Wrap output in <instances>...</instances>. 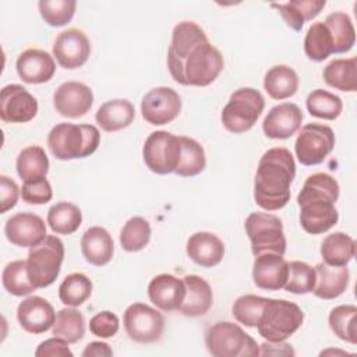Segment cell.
<instances>
[{
  "mask_svg": "<svg viewBox=\"0 0 357 357\" xmlns=\"http://www.w3.org/2000/svg\"><path fill=\"white\" fill-rule=\"evenodd\" d=\"M296 177V162L287 148H271L261 156L254 178V201L273 212L290 201V185Z\"/></svg>",
  "mask_w": 357,
  "mask_h": 357,
  "instance_id": "obj_1",
  "label": "cell"
},
{
  "mask_svg": "<svg viewBox=\"0 0 357 357\" xmlns=\"http://www.w3.org/2000/svg\"><path fill=\"white\" fill-rule=\"evenodd\" d=\"M339 183L328 173H314L307 177L298 195L300 225L308 234L329 231L339 220L335 206L339 198Z\"/></svg>",
  "mask_w": 357,
  "mask_h": 357,
  "instance_id": "obj_2",
  "label": "cell"
},
{
  "mask_svg": "<svg viewBox=\"0 0 357 357\" xmlns=\"http://www.w3.org/2000/svg\"><path fill=\"white\" fill-rule=\"evenodd\" d=\"M223 67L222 53L208 39L192 47L184 60L169 73L180 85L208 86L219 77Z\"/></svg>",
  "mask_w": 357,
  "mask_h": 357,
  "instance_id": "obj_3",
  "label": "cell"
},
{
  "mask_svg": "<svg viewBox=\"0 0 357 357\" xmlns=\"http://www.w3.org/2000/svg\"><path fill=\"white\" fill-rule=\"evenodd\" d=\"M100 144V132L92 124H56L47 135V146L59 160L91 156Z\"/></svg>",
  "mask_w": 357,
  "mask_h": 357,
  "instance_id": "obj_4",
  "label": "cell"
},
{
  "mask_svg": "<svg viewBox=\"0 0 357 357\" xmlns=\"http://www.w3.org/2000/svg\"><path fill=\"white\" fill-rule=\"evenodd\" d=\"M303 321L304 312L296 303L266 298L257 329L266 342H284L300 329Z\"/></svg>",
  "mask_w": 357,
  "mask_h": 357,
  "instance_id": "obj_5",
  "label": "cell"
},
{
  "mask_svg": "<svg viewBox=\"0 0 357 357\" xmlns=\"http://www.w3.org/2000/svg\"><path fill=\"white\" fill-rule=\"evenodd\" d=\"M205 346L213 357L259 356V344L234 322L219 321L205 332Z\"/></svg>",
  "mask_w": 357,
  "mask_h": 357,
  "instance_id": "obj_6",
  "label": "cell"
},
{
  "mask_svg": "<svg viewBox=\"0 0 357 357\" xmlns=\"http://www.w3.org/2000/svg\"><path fill=\"white\" fill-rule=\"evenodd\" d=\"M64 259V244L53 234L29 248L26 266L28 276L36 289L50 286L59 276Z\"/></svg>",
  "mask_w": 357,
  "mask_h": 357,
  "instance_id": "obj_7",
  "label": "cell"
},
{
  "mask_svg": "<svg viewBox=\"0 0 357 357\" xmlns=\"http://www.w3.org/2000/svg\"><path fill=\"white\" fill-rule=\"evenodd\" d=\"M265 107L262 93L254 88H238L230 95L223 107L220 120L223 127L233 134H243L254 127Z\"/></svg>",
  "mask_w": 357,
  "mask_h": 357,
  "instance_id": "obj_8",
  "label": "cell"
},
{
  "mask_svg": "<svg viewBox=\"0 0 357 357\" xmlns=\"http://www.w3.org/2000/svg\"><path fill=\"white\" fill-rule=\"evenodd\" d=\"M244 229L251 241V251L254 257L264 252L284 255L287 243L283 233V223L276 215L268 212H252L247 216Z\"/></svg>",
  "mask_w": 357,
  "mask_h": 357,
  "instance_id": "obj_9",
  "label": "cell"
},
{
  "mask_svg": "<svg viewBox=\"0 0 357 357\" xmlns=\"http://www.w3.org/2000/svg\"><path fill=\"white\" fill-rule=\"evenodd\" d=\"M142 158L146 167L156 174L174 173L181 158L180 137L169 131H153L142 146Z\"/></svg>",
  "mask_w": 357,
  "mask_h": 357,
  "instance_id": "obj_10",
  "label": "cell"
},
{
  "mask_svg": "<svg viewBox=\"0 0 357 357\" xmlns=\"http://www.w3.org/2000/svg\"><path fill=\"white\" fill-rule=\"evenodd\" d=\"M333 148V130L329 126L319 123H308L303 126L294 142L296 156L304 166H315L322 163Z\"/></svg>",
  "mask_w": 357,
  "mask_h": 357,
  "instance_id": "obj_11",
  "label": "cell"
},
{
  "mask_svg": "<svg viewBox=\"0 0 357 357\" xmlns=\"http://www.w3.org/2000/svg\"><path fill=\"white\" fill-rule=\"evenodd\" d=\"M123 324L127 336L137 343H155L165 332L163 314L144 303L128 305L123 315Z\"/></svg>",
  "mask_w": 357,
  "mask_h": 357,
  "instance_id": "obj_12",
  "label": "cell"
},
{
  "mask_svg": "<svg viewBox=\"0 0 357 357\" xmlns=\"http://www.w3.org/2000/svg\"><path fill=\"white\" fill-rule=\"evenodd\" d=\"M181 112V98L170 86H156L145 93L141 114L152 126L172 123Z\"/></svg>",
  "mask_w": 357,
  "mask_h": 357,
  "instance_id": "obj_13",
  "label": "cell"
},
{
  "mask_svg": "<svg viewBox=\"0 0 357 357\" xmlns=\"http://www.w3.org/2000/svg\"><path fill=\"white\" fill-rule=\"evenodd\" d=\"M36 98L22 85L10 84L0 93V119L4 123H28L38 114Z\"/></svg>",
  "mask_w": 357,
  "mask_h": 357,
  "instance_id": "obj_14",
  "label": "cell"
},
{
  "mask_svg": "<svg viewBox=\"0 0 357 357\" xmlns=\"http://www.w3.org/2000/svg\"><path fill=\"white\" fill-rule=\"evenodd\" d=\"M91 54V42L84 31L68 28L60 32L53 43V56L60 67L75 70L82 67Z\"/></svg>",
  "mask_w": 357,
  "mask_h": 357,
  "instance_id": "obj_15",
  "label": "cell"
},
{
  "mask_svg": "<svg viewBox=\"0 0 357 357\" xmlns=\"http://www.w3.org/2000/svg\"><path fill=\"white\" fill-rule=\"evenodd\" d=\"M93 105V92L84 82L67 81L57 86L53 93V106L56 112L68 119L85 116Z\"/></svg>",
  "mask_w": 357,
  "mask_h": 357,
  "instance_id": "obj_16",
  "label": "cell"
},
{
  "mask_svg": "<svg viewBox=\"0 0 357 357\" xmlns=\"http://www.w3.org/2000/svg\"><path fill=\"white\" fill-rule=\"evenodd\" d=\"M4 234L11 244L28 248L39 244L47 236L45 220L31 212H18L8 218Z\"/></svg>",
  "mask_w": 357,
  "mask_h": 357,
  "instance_id": "obj_17",
  "label": "cell"
},
{
  "mask_svg": "<svg viewBox=\"0 0 357 357\" xmlns=\"http://www.w3.org/2000/svg\"><path fill=\"white\" fill-rule=\"evenodd\" d=\"M17 319L25 332L39 335L52 329L56 319V312L53 305L46 298L29 296L18 304Z\"/></svg>",
  "mask_w": 357,
  "mask_h": 357,
  "instance_id": "obj_18",
  "label": "cell"
},
{
  "mask_svg": "<svg viewBox=\"0 0 357 357\" xmlns=\"http://www.w3.org/2000/svg\"><path fill=\"white\" fill-rule=\"evenodd\" d=\"M289 275V262L283 255L264 252L255 257L252 264V280L262 290H280L284 287Z\"/></svg>",
  "mask_w": 357,
  "mask_h": 357,
  "instance_id": "obj_19",
  "label": "cell"
},
{
  "mask_svg": "<svg viewBox=\"0 0 357 357\" xmlns=\"http://www.w3.org/2000/svg\"><path fill=\"white\" fill-rule=\"evenodd\" d=\"M303 121L301 109L290 102L273 106L262 123V131L272 139H287L294 135Z\"/></svg>",
  "mask_w": 357,
  "mask_h": 357,
  "instance_id": "obj_20",
  "label": "cell"
},
{
  "mask_svg": "<svg viewBox=\"0 0 357 357\" xmlns=\"http://www.w3.org/2000/svg\"><path fill=\"white\" fill-rule=\"evenodd\" d=\"M18 77L26 84H43L53 78L56 63L46 50L29 47L20 53L15 61Z\"/></svg>",
  "mask_w": 357,
  "mask_h": 357,
  "instance_id": "obj_21",
  "label": "cell"
},
{
  "mask_svg": "<svg viewBox=\"0 0 357 357\" xmlns=\"http://www.w3.org/2000/svg\"><path fill=\"white\" fill-rule=\"evenodd\" d=\"M148 297L162 311H178L184 297L185 284L183 278L170 273H160L152 278L148 284Z\"/></svg>",
  "mask_w": 357,
  "mask_h": 357,
  "instance_id": "obj_22",
  "label": "cell"
},
{
  "mask_svg": "<svg viewBox=\"0 0 357 357\" xmlns=\"http://www.w3.org/2000/svg\"><path fill=\"white\" fill-rule=\"evenodd\" d=\"M208 40V36L197 22L194 21H181L178 22L172 32V40L167 50V68L172 71L176 68L184 57L190 53L192 47L201 42Z\"/></svg>",
  "mask_w": 357,
  "mask_h": 357,
  "instance_id": "obj_23",
  "label": "cell"
},
{
  "mask_svg": "<svg viewBox=\"0 0 357 357\" xmlns=\"http://www.w3.org/2000/svg\"><path fill=\"white\" fill-rule=\"evenodd\" d=\"M185 252L191 261L202 268H212L222 262L225 255L223 241L211 231H198L190 236Z\"/></svg>",
  "mask_w": 357,
  "mask_h": 357,
  "instance_id": "obj_24",
  "label": "cell"
},
{
  "mask_svg": "<svg viewBox=\"0 0 357 357\" xmlns=\"http://www.w3.org/2000/svg\"><path fill=\"white\" fill-rule=\"evenodd\" d=\"M185 284V297L178 308L185 317L205 315L213 303V291L209 283L198 275H187L183 278Z\"/></svg>",
  "mask_w": 357,
  "mask_h": 357,
  "instance_id": "obj_25",
  "label": "cell"
},
{
  "mask_svg": "<svg viewBox=\"0 0 357 357\" xmlns=\"http://www.w3.org/2000/svg\"><path fill=\"white\" fill-rule=\"evenodd\" d=\"M81 252L91 265L103 266L109 264L114 252V243L110 233L100 226L86 229L81 237Z\"/></svg>",
  "mask_w": 357,
  "mask_h": 357,
  "instance_id": "obj_26",
  "label": "cell"
},
{
  "mask_svg": "<svg viewBox=\"0 0 357 357\" xmlns=\"http://www.w3.org/2000/svg\"><path fill=\"white\" fill-rule=\"evenodd\" d=\"M317 283L312 290L315 297L322 300H333L342 296L350 282L347 266H331L325 262L315 265Z\"/></svg>",
  "mask_w": 357,
  "mask_h": 357,
  "instance_id": "obj_27",
  "label": "cell"
},
{
  "mask_svg": "<svg viewBox=\"0 0 357 357\" xmlns=\"http://www.w3.org/2000/svg\"><path fill=\"white\" fill-rule=\"evenodd\" d=\"M135 119L134 105L127 99H110L99 106L95 114L98 126L106 132L120 131Z\"/></svg>",
  "mask_w": 357,
  "mask_h": 357,
  "instance_id": "obj_28",
  "label": "cell"
},
{
  "mask_svg": "<svg viewBox=\"0 0 357 357\" xmlns=\"http://www.w3.org/2000/svg\"><path fill=\"white\" fill-rule=\"evenodd\" d=\"M298 84L297 73L286 64L271 67L264 77V89L275 100L291 98L297 92Z\"/></svg>",
  "mask_w": 357,
  "mask_h": 357,
  "instance_id": "obj_29",
  "label": "cell"
},
{
  "mask_svg": "<svg viewBox=\"0 0 357 357\" xmlns=\"http://www.w3.org/2000/svg\"><path fill=\"white\" fill-rule=\"evenodd\" d=\"M326 6L325 0H293L287 3L272 4L278 8L286 25L294 31H301L307 21L314 20Z\"/></svg>",
  "mask_w": 357,
  "mask_h": 357,
  "instance_id": "obj_30",
  "label": "cell"
},
{
  "mask_svg": "<svg viewBox=\"0 0 357 357\" xmlns=\"http://www.w3.org/2000/svg\"><path fill=\"white\" fill-rule=\"evenodd\" d=\"M354 254L356 243L343 231L331 233L321 243V257L326 265L347 266V264L354 258Z\"/></svg>",
  "mask_w": 357,
  "mask_h": 357,
  "instance_id": "obj_31",
  "label": "cell"
},
{
  "mask_svg": "<svg viewBox=\"0 0 357 357\" xmlns=\"http://www.w3.org/2000/svg\"><path fill=\"white\" fill-rule=\"evenodd\" d=\"M324 81L339 91H357V59H335L322 71Z\"/></svg>",
  "mask_w": 357,
  "mask_h": 357,
  "instance_id": "obj_32",
  "label": "cell"
},
{
  "mask_svg": "<svg viewBox=\"0 0 357 357\" xmlns=\"http://www.w3.org/2000/svg\"><path fill=\"white\" fill-rule=\"evenodd\" d=\"M82 223L81 209L67 201L52 205L47 211V225L56 234H73Z\"/></svg>",
  "mask_w": 357,
  "mask_h": 357,
  "instance_id": "obj_33",
  "label": "cell"
},
{
  "mask_svg": "<svg viewBox=\"0 0 357 357\" xmlns=\"http://www.w3.org/2000/svg\"><path fill=\"white\" fill-rule=\"evenodd\" d=\"M17 173L24 181L46 177L49 172V159L45 149L39 145H29L24 148L15 162Z\"/></svg>",
  "mask_w": 357,
  "mask_h": 357,
  "instance_id": "obj_34",
  "label": "cell"
},
{
  "mask_svg": "<svg viewBox=\"0 0 357 357\" xmlns=\"http://www.w3.org/2000/svg\"><path fill=\"white\" fill-rule=\"evenodd\" d=\"M324 24L332 35L333 53H346L351 50L356 43V31L351 18L346 13L335 11L325 18Z\"/></svg>",
  "mask_w": 357,
  "mask_h": 357,
  "instance_id": "obj_35",
  "label": "cell"
},
{
  "mask_svg": "<svg viewBox=\"0 0 357 357\" xmlns=\"http://www.w3.org/2000/svg\"><path fill=\"white\" fill-rule=\"evenodd\" d=\"M304 53L312 61H324L333 53V40L324 21L314 22L304 36Z\"/></svg>",
  "mask_w": 357,
  "mask_h": 357,
  "instance_id": "obj_36",
  "label": "cell"
},
{
  "mask_svg": "<svg viewBox=\"0 0 357 357\" xmlns=\"http://www.w3.org/2000/svg\"><path fill=\"white\" fill-rule=\"evenodd\" d=\"M181 158L176 169V174L180 177H194L204 172L206 166V156L202 145L194 138L180 135Z\"/></svg>",
  "mask_w": 357,
  "mask_h": 357,
  "instance_id": "obj_37",
  "label": "cell"
},
{
  "mask_svg": "<svg viewBox=\"0 0 357 357\" xmlns=\"http://www.w3.org/2000/svg\"><path fill=\"white\" fill-rule=\"evenodd\" d=\"M52 335L67 340L68 343L79 342L85 335V318L74 307L61 308L56 314L52 326Z\"/></svg>",
  "mask_w": 357,
  "mask_h": 357,
  "instance_id": "obj_38",
  "label": "cell"
},
{
  "mask_svg": "<svg viewBox=\"0 0 357 357\" xmlns=\"http://www.w3.org/2000/svg\"><path fill=\"white\" fill-rule=\"evenodd\" d=\"M92 294L91 279L81 273L73 272L67 275L59 286V298L67 307H78L84 304Z\"/></svg>",
  "mask_w": 357,
  "mask_h": 357,
  "instance_id": "obj_39",
  "label": "cell"
},
{
  "mask_svg": "<svg viewBox=\"0 0 357 357\" xmlns=\"http://www.w3.org/2000/svg\"><path fill=\"white\" fill-rule=\"evenodd\" d=\"M307 110L311 116L322 120H335L343 110L342 99L325 89H314L305 99Z\"/></svg>",
  "mask_w": 357,
  "mask_h": 357,
  "instance_id": "obj_40",
  "label": "cell"
},
{
  "mask_svg": "<svg viewBox=\"0 0 357 357\" xmlns=\"http://www.w3.org/2000/svg\"><path fill=\"white\" fill-rule=\"evenodd\" d=\"M1 282L7 293L17 297L28 296L36 290L28 276L26 259H15L8 262L3 269Z\"/></svg>",
  "mask_w": 357,
  "mask_h": 357,
  "instance_id": "obj_41",
  "label": "cell"
},
{
  "mask_svg": "<svg viewBox=\"0 0 357 357\" xmlns=\"http://www.w3.org/2000/svg\"><path fill=\"white\" fill-rule=\"evenodd\" d=\"M356 317L357 307L353 304H342L331 310L328 322L332 332L342 340L356 344L357 331H356Z\"/></svg>",
  "mask_w": 357,
  "mask_h": 357,
  "instance_id": "obj_42",
  "label": "cell"
},
{
  "mask_svg": "<svg viewBox=\"0 0 357 357\" xmlns=\"http://www.w3.org/2000/svg\"><path fill=\"white\" fill-rule=\"evenodd\" d=\"M151 234V225L146 219L141 216L130 218L120 231L121 248L127 252L141 251L148 245Z\"/></svg>",
  "mask_w": 357,
  "mask_h": 357,
  "instance_id": "obj_43",
  "label": "cell"
},
{
  "mask_svg": "<svg viewBox=\"0 0 357 357\" xmlns=\"http://www.w3.org/2000/svg\"><path fill=\"white\" fill-rule=\"evenodd\" d=\"M317 283L315 268L304 261L289 262V275L284 283V290L294 294L312 293Z\"/></svg>",
  "mask_w": 357,
  "mask_h": 357,
  "instance_id": "obj_44",
  "label": "cell"
},
{
  "mask_svg": "<svg viewBox=\"0 0 357 357\" xmlns=\"http://www.w3.org/2000/svg\"><path fill=\"white\" fill-rule=\"evenodd\" d=\"M266 303V297L255 296V294H244L236 298L231 307V314L234 319L248 328H257L264 307Z\"/></svg>",
  "mask_w": 357,
  "mask_h": 357,
  "instance_id": "obj_45",
  "label": "cell"
},
{
  "mask_svg": "<svg viewBox=\"0 0 357 357\" xmlns=\"http://www.w3.org/2000/svg\"><path fill=\"white\" fill-rule=\"evenodd\" d=\"M38 8L43 21L50 26H63L68 24L77 8L75 0H40Z\"/></svg>",
  "mask_w": 357,
  "mask_h": 357,
  "instance_id": "obj_46",
  "label": "cell"
},
{
  "mask_svg": "<svg viewBox=\"0 0 357 357\" xmlns=\"http://www.w3.org/2000/svg\"><path fill=\"white\" fill-rule=\"evenodd\" d=\"M22 201L32 205L47 204L53 197V190L46 177L24 181L21 188Z\"/></svg>",
  "mask_w": 357,
  "mask_h": 357,
  "instance_id": "obj_47",
  "label": "cell"
},
{
  "mask_svg": "<svg viewBox=\"0 0 357 357\" xmlns=\"http://www.w3.org/2000/svg\"><path fill=\"white\" fill-rule=\"evenodd\" d=\"M120 328L119 317L112 311H100L89 319V331L100 339L113 337Z\"/></svg>",
  "mask_w": 357,
  "mask_h": 357,
  "instance_id": "obj_48",
  "label": "cell"
},
{
  "mask_svg": "<svg viewBox=\"0 0 357 357\" xmlns=\"http://www.w3.org/2000/svg\"><path fill=\"white\" fill-rule=\"evenodd\" d=\"M68 342L53 336L50 339H46L39 343V346L35 350L36 357H73V351L68 347Z\"/></svg>",
  "mask_w": 357,
  "mask_h": 357,
  "instance_id": "obj_49",
  "label": "cell"
},
{
  "mask_svg": "<svg viewBox=\"0 0 357 357\" xmlns=\"http://www.w3.org/2000/svg\"><path fill=\"white\" fill-rule=\"evenodd\" d=\"M21 191L18 184L6 174L0 176V213H6L7 211L13 209L20 197Z\"/></svg>",
  "mask_w": 357,
  "mask_h": 357,
  "instance_id": "obj_50",
  "label": "cell"
},
{
  "mask_svg": "<svg viewBox=\"0 0 357 357\" xmlns=\"http://www.w3.org/2000/svg\"><path fill=\"white\" fill-rule=\"evenodd\" d=\"M294 356V350L284 342H265L261 344L259 356Z\"/></svg>",
  "mask_w": 357,
  "mask_h": 357,
  "instance_id": "obj_51",
  "label": "cell"
},
{
  "mask_svg": "<svg viewBox=\"0 0 357 357\" xmlns=\"http://www.w3.org/2000/svg\"><path fill=\"white\" fill-rule=\"evenodd\" d=\"M82 357H109L113 356L112 347L105 342H91L82 350Z\"/></svg>",
  "mask_w": 357,
  "mask_h": 357,
  "instance_id": "obj_52",
  "label": "cell"
},
{
  "mask_svg": "<svg viewBox=\"0 0 357 357\" xmlns=\"http://www.w3.org/2000/svg\"><path fill=\"white\" fill-rule=\"evenodd\" d=\"M329 353H335V354H336V353H340V354H349V353H346V351H339V350H326V351H322V353H321V356H322V354H329Z\"/></svg>",
  "mask_w": 357,
  "mask_h": 357,
  "instance_id": "obj_53",
  "label": "cell"
}]
</instances>
